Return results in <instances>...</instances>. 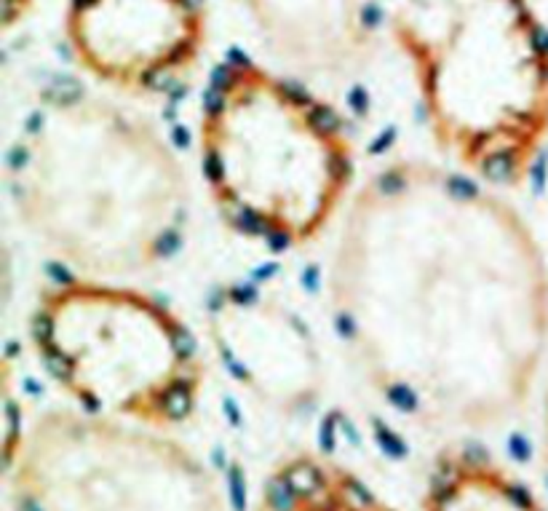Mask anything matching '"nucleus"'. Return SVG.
Wrapping results in <instances>:
<instances>
[{"label": "nucleus", "mask_w": 548, "mask_h": 511, "mask_svg": "<svg viewBox=\"0 0 548 511\" xmlns=\"http://www.w3.org/2000/svg\"><path fill=\"white\" fill-rule=\"evenodd\" d=\"M331 330L401 415L492 418L548 354V263L522 212L465 169H377L343 212Z\"/></svg>", "instance_id": "f257e3e1"}, {"label": "nucleus", "mask_w": 548, "mask_h": 511, "mask_svg": "<svg viewBox=\"0 0 548 511\" xmlns=\"http://www.w3.org/2000/svg\"><path fill=\"white\" fill-rule=\"evenodd\" d=\"M6 193L27 233L73 273L128 279L177 255L190 182L158 128L89 89L46 91L6 150Z\"/></svg>", "instance_id": "f03ea898"}, {"label": "nucleus", "mask_w": 548, "mask_h": 511, "mask_svg": "<svg viewBox=\"0 0 548 511\" xmlns=\"http://www.w3.org/2000/svg\"><path fill=\"white\" fill-rule=\"evenodd\" d=\"M209 198L233 233L270 249L319 239L353 196L356 153L337 110L297 78L230 54L198 118Z\"/></svg>", "instance_id": "7ed1b4c3"}, {"label": "nucleus", "mask_w": 548, "mask_h": 511, "mask_svg": "<svg viewBox=\"0 0 548 511\" xmlns=\"http://www.w3.org/2000/svg\"><path fill=\"white\" fill-rule=\"evenodd\" d=\"M425 124L458 169L519 185L548 142V30L530 0H388Z\"/></svg>", "instance_id": "20e7f679"}, {"label": "nucleus", "mask_w": 548, "mask_h": 511, "mask_svg": "<svg viewBox=\"0 0 548 511\" xmlns=\"http://www.w3.org/2000/svg\"><path fill=\"white\" fill-rule=\"evenodd\" d=\"M30 340L43 370L89 415L179 423L204 383V356L171 306L123 279L64 273L35 297Z\"/></svg>", "instance_id": "39448f33"}, {"label": "nucleus", "mask_w": 548, "mask_h": 511, "mask_svg": "<svg viewBox=\"0 0 548 511\" xmlns=\"http://www.w3.org/2000/svg\"><path fill=\"white\" fill-rule=\"evenodd\" d=\"M67 52L99 86L155 94L201 62L209 40L206 0H67Z\"/></svg>", "instance_id": "423d86ee"}, {"label": "nucleus", "mask_w": 548, "mask_h": 511, "mask_svg": "<svg viewBox=\"0 0 548 511\" xmlns=\"http://www.w3.org/2000/svg\"><path fill=\"white\" fill-rule=\"evenodd\" d=\"M217 364L246 391L294 412L316 404L324 356L300 311L257 282H225L204 303Z\"/></svg>", "instance_id": "0eeeda50"}, {"label": "nucleus", "mask_w": 548, "mask_h": 511, "mask_svg": "<svg viewBox=\"0 0 548 511\" xmlns=\"http://www.w3.org/2000/svg\"><path fill=\"white\" fill-rule=\"evenodd\" d=\"M284 62L313 76L356 70L388 22V0H230Z\"/></svg>", "instance_id": "6e6552de"}, {"label": "nucleus", "mask_w": 548, "mask_h": 511, "mask_svg": "<svg viewBox=\"0 0 548 511\" xmlns=\"http://www.w3.org/2000/svg\"><path fill=\"white\" fill-rule=\"evenodd\" d=\"M35 8V0H3V25L6 30L25 22L27 13Z\"/></svg>", "instance_id": "1a4fd4ad"}, {"label": "nucleus", "mask_w": 548, "mask_h": 511, "mask_svg": "<svg viewBox=\"0 0 548 511\" xmlns=\"http://www.w3.org/2000/svg\"><path fill=\"white\" fill-rule=\"evenodd\" d=\"M230 500H233V509L236 511H243L246 509V500H243V482H241V476H238V471H236V476L230 479Z\"/></svg>", "instance_id": "9d476101"}]
</instances>
